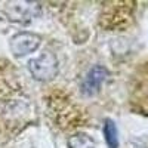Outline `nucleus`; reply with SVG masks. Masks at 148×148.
I'll use <instances>...</instances> for the list:
<instances>
[{"label": "nucleus", "instance_id": "obj_1", "mask_svg": "<svg viewBox=\"0 0 148 148\" xmlns=\"http://www.w3.org/2000/svg\"><path fill=\"white\" fill-rule=\"evenodd\" d=\"M129 105L135 113L148 116V62L139 65L132 77Z\"/></svg>", "mask_w": 148, "mask_h": 148}, {"label": "nucleus", "instance_id": "obj_2", "mask_svg": "<svg viewBox=\"0 0 148 148\" xmlns=\"http://www.w3.org/2000/svg\"><path fill=\"white\" fill-rule=\"evenodd\" d=\"M30 73L36 80L47 82L52 80L58 73V59L51 52H43L39 58L30 61Z\"/></svg>", "mask_w": 148, "mask_h": 148}, {"label": "nucleus", "instance_id": "obj_3", "mask_svg": "<svg viewBox=\"0 0 148 148\" xmlns=\"http://www.w3.org/2000/svg\"><path fill=\"white\" fill-rule=\"evenodd\" d=\"M40 46V37L33 33H19L12 37L10 51L15 56H25L33 53Z\"/></svg>", "mask_w": 148, "mask_h": 148}, {"label": "nucleus", "instance_id": "obj_4", "mask_svg": "<svg viewBox=\"0 0 148 148\" xmlns=\"http://www.w3.org/2000/svg\"><path fill=\"white\" fill-rule=\"evenodd\" d=\"M108 77V71L107 68L101 67V65H96L93 67L89 73L88 76H86L84 82H83V93L86 95H93L99 90L101 84L107 80Z\"/></svg>", "mask_w": 148, "mask_h": 148}, {"label": "nucleus", "instance_id": "obj_5", "mask_svg": "<svg viewBox=\"0 0 148 148\" xmlns=\"http://www.w3.org/2000/svg\"><path fill=\"white\" fill-rule=\"evenodd\" d=\"M104 135H105V141L108 144V148H117L119 145V138H117V129L113 120L107 119L105 125H104Z\"/></svg>", "mask_w": 148, "mask_h": 148}, {"label": "nucleus", "instance_id": "obj_6", "mask_svg": "<svg viewBox=\"0 0 148 148\" xmlns=\"http://www.w3.org/2000/svg\"><path fill=\"white\" fill-rule=\"evenodd\" d=\"M70 148H95L93 141L84 133H76L68 138Z\"/></svg>", "mask_w": 148, "mask_h": 148}]
</instances>
